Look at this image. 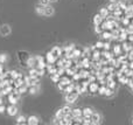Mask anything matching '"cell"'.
<instances>
[{"mask_svg": "<svg viewBox=\"0 0 133 125\" xmlns=\"http://www.w3.org/2000/svg\"><path fill=\"white\" fill-rule=\"evenodd\" d=\"M78 91H77V89L75 88V90L72 91V93H66V96H65V101L68 103H75L76 102V100H77V97H78Z\"/></svg>", "mask_w": 133, "mask_h": 125, "instance_id": "6da1fadb", "label": "cell"}, {"mask_svg": "<svg viewBox=\"0 0 133 125\" xmlns=\"http://www.w3.org/2000/svg\"><path fill=\"white\" fill-rule=\"evenodd\" d=\"M25 82L28 87H32V85H36L39 83V77H32V76H27L25 77Z\"/></svg>", "mask_w": 133, "mask_h": 125, "instance_id": "7a4b0ae2", "label": "cell"}, {"mask_svg": "<svg viewBox=\"0 0 133 125\" xmlns=\"http://www.w3.org/2000/svg\"><path fill=\"white\" fill-rule=\"evenodd\" d=\"M98 88H99V83L92 82V83H89L87 91H90V94L92 95V94H95V93H98Z\"/></svg>", "mask_w": 133, "mask_h": 125, "instance_id": "3957f363", "label": "cell"}, {"mask_svg": "<svg viewBox=\"0 0 133 125\" xmlns=\"http://www.w3.org/2000/svg\"><path fill=\"white\" fill-rule=\"evenodd\" d=\"M44 60H46L47 64H54V63L56 62V60H57V58H56L55 56L51 54V51H49V53H47L46 55H44Z\"/></svg>", "mask_w": 133, "mask_h": 125, "instance_id": "277c9868", "label": "cell"}, {"mask_svg": "<svg viewBox=\"0 0 133 125\" xmlns=\"http://www.w3.org/2000/svg\"><path fill=\"white\" fill-rule=\"evenodd\" d=\"M18 57H19V60H20V62L25 63V62H27L28 58H29V54H28L27 51L20 50V51L18 53Z\"/></svg>", "mask_w": 133, "mask_h": 125, "instance_id": "5b68a950", "label": "cell"}, {"mask_svg": "<svg viewBox=\"0 0 133 125\" xmlns=\"http://www.w3.org/2000/svg\"><path fill=\"white\" fill-rule=\"evenodd\" d=\"M123 53H126V51H124L122 44H116V46H113V55L115 56H117L118 57V56L122 55Z\"/></svg>", "mask_w": 133, "mask_h": 125, "instance_id": "8992f818", "label": "cell"}, {"mask_svg": "<svg viewBox=\"0 0 133 125\" xmlns=\"http://www.w3.org/2000/svg\"><path fill=\"white\" fill-rule=\"evenodd\" d=\"M0 34L2 36H6V35H9L11 34V27L8 25H2L0 27Z\"/></svg>", "mask_w": 133, "mask_h": 125, "instance_id": "52a82bcc", "label": "cell"}, {"mask_svg": "<svg viewBox=\"0 0 133 125\" xmlns=\"http://www.w3.org/2000/svg\"><path fill=\"white\" fill-rule=\"evenodd\" d=\"M91 121H92V124H94V125L101 124L102 116L99 114H96V112H94V114H92V116H91Z\"/></svg>", "mask_w": 133, "mask_h": 125, "instance_id": "ba28073f", "label": "cell"}, {"mask_svg": "<svg viewBox=\"0 0 133 125\" xmlns=\"http://www.w3.org/2000/svg\"><path fill=\"white\" fill-rule=\"evenodd\" d=\"M7 114L12 117L15 116V115L18 114V108L15 107V104H11L8 108H7Z\"/></svg>", "mask_w": 133, "mask_h": 125, "instance_id": "9c48e42d", "label": "cell"}, {"mask_svg": "<svg viewBox=\"0 0 133 125\" xmlns=\"http://www.w3.org/2000/svg\"><path fill=\"white\" fill-rule=\"evenodd\" d=\"M71 115H72L74 118H79V117L83 116V109H79V108H75L71 111Z\"/></svg>", "mask_w": 133, "mask_h": 125, "instance_id": "30bf717a", "label": "cell"}, {"mask_svg": "<svg viewBox=\"0 0 133 125\" xmlns=\"http://www.w3.org/2000/svg\"><path fill=\"white\" fill-rule=\"evenodd\" d=\"M51 54H53L54 56H55L56 58H58L61 55H62V49L60 48V47H54L53 49H51Z\"/></svg>", "mask_w": 133, "mask_h": 125, "instance_id": "8fae6325", "label": "cell"}, {"mask_svg": "<svg viewBox=\"0 0 133 125\" xmlns=\"http://www.w3.org/2000/svg\"><path fill=\"white\" fill-rule=\"evenodd\" d=\"M27 124L28 125H36L39 124V118L36 116H29L27 118Z\"/></svg>", "mask_w": 133, "mask_h": 125, "instance_id": "7c38bea8", "label": "cell"}, {"mask_svg": "<svg viewBox=\"0 0 133 125\" xmlns=\"http://www.w3.org/2000/svg\"><path fill=\"white\" fill-rule=\"evenodd\" d=\"M18 101H19V96L14 95L13 93H11L8 95V102L11 103V104H16V103H18Z\"/></svg>", "mask_w": 133, "mask_h": 125, "instance_id": "4fadbf2b", "label": "cell"}, {"mask_svg": "<svg viewBox=\"0 0 133 125\" xmlns=\"http://www.w3.org/2000/svg\"><path fill=\"white\" fill-rule=\"evenodd\" d=\"M102 34H103L104 40H106V41H111V40L113 39V35H112V32H111V30H104Z\"/></svg>", "mask_w": 133, "mask_h": 125, "instance_id": "5bb4252c", "label": "cell"}, {"mask_svg": "<svg viewBox=\"0 0 133 125\" xmlns=\"http://www.w3.org/2000/svg\"><path fill=\"white\" fill-rule=\"evenodd\" d=\"M123 49H124V51H126V53H129V51H131L132 49H133V46H132V43L131 42H126V41H124L123 42Z\"/></svg>", "mask_w": 133, "mask_h": 125, "instance_id": "9a60e30c", "label": "cell"}, {"mask_svg": "<svg viewBox=\"0 0 133 125\" xmlns=\"http://www.w3.org/2000/svg\"><path fill=\"white\" fill-rule=\"evenodd\" d=\"M104 21V18L101 15V14H96V15L94 16V23H95V26L96 25H102V22Z\"/></svg>", "mask_w": 133, "mask_h": 125, "instance_id": "2e32d148", "label": "cell"}, {"mask_svg": "<svg viewBox=\"0 0 133 125\" xmlns=\"http://www.w3.org/2000/svg\"><path fill=\"white\" fill-rule=\"evenodd\" d=\"M94 114V110L91 108H84L83 109V117H87V118H90Z\"/></svg>", "mask_w": 133, "mask_h": 125, "instance_id": "e0dca14e", "label": "cell"}, {"mask_svg": "<svg viewBox=\"0 0 133 125\" xmlns=\"http://www.w3.org/2000/svg\"><path fill=\"white\" fill-rule=\"evenodd\" d=\"M54 14V8L51 6H49V5H47L46 7H44V15L46 16H50Z\"/></svg>", "mask_w": 133, "mask_h": 125, "instance_id": "ac0fdd59", "label": "cell"}, {"mask_svg": "<svg viewBox=\"0 0 133 125\" xmlns=\"http://www.w3.org/2000/svg\"><path fill=\"white\" fill-rule=\"evenodd\" d=\"M106 8L109 9V12H116L117 9H119V7H118V2H111Z\"/></svg>", "mask_w": 133, "mask_h": 125, "instance_id": "d6986e66", "label": "cell"}, {"mask_svg": "<svg viewBox=\"0 0 133 125\" xmlns=\"http://www.w3.org/2000/svg\"><path fill=\"white\" fill-rule=\"evenodd\" d=\"M29 76H32V77H39L40 78V75H39V71H37V68L36 67H33V68H30L29 69Z\"/></svg>", "mask_w": 133, "mask_h": 125, "instance_id": "ffe728a7", "label": "cell"}, {"mask_svg": "<svg viewBox=\"0 0 133 125\" xmlns=\"http://www.w3.org/2000/svg\"><path fill=\"white\" fill-rule=\"evenodd\" d=\"M113 95H115V90L111 89V88H109V87H106L105 93H104V96H106V97H112Z\"/></svg>", "mask_w": 133, "mask_h": 125, "instance_id": "44dd1931", "label": "cell"}, {"mask_svg": "<svg viewBox=\"0 0 133 125\" xmlns=\"http://www.w3.org/2000/svg\"><path fill=\"white\" fill-rule=\"evenodd\" d=\"M44 7L43 5H40V6H36V8H35V12H36L39 15H44Z\"/></svg>", "mask_w": 133, "mask_h": 125, "instance_id": "7402d4cb", "label": "cell"}, {"mask_svg": "<svg viewBox=\"0 0 133 125\" xmlns=\"http://www.w3.org/2000/svg\"><path fill=\"white\" fill-rule=\"evenodd\" d=\"M26 123H27V118L25 116H19L18 119H16V124H19V125H22Z\"/></svg>", "mask_w": 133, "mask_h": 125, "instance_id": "603a6c76", "label": "cell"}, {"mask_svg": "<svg viewBox=\"0 0 133 125\" xmlns=\"http://www.w3.org/2000/svg\"><path fill=\"white\" fill-rule=\"evenodd\" d=\"M106 85H108L109 88L113 89V90H116V88H117V84H116V81H115V80H109L108 83H106Z\"/></svg>", "mask_w": 133, "mask_h": 125, "instance_id": "cb8c5ba5", "label": "cell"}, {"mask_svg": "<svg viewBox=\"0 0 133 125\" xmlns=\"http://www.w3.org/2000/svg\"><path fill=\"white\" fill-rule=\"evenodd\" d=\"M64 115H65V112L63 111V109H58L57 111H56V118H60V119H63L64 118Z\"/></svg>", "mask_w": 133, "mask_h": 125, "instance_id": "d4e9b609", "label": "cell"}, {"mask_svg": "<svg viewBox=\"0 0 133 125\" xmlns=\"http://www.w3.org/2000/svg\"><path fill=\"white\" fill-rule=\"evenodd\" d=\"M26 63H27V65H28L29 68L36 67V63H35V58H34V57H29V58H28V61H27Z\"/></svg>", "mask_w": 133, "mask_h": 125, "instance_id": "484cf974", "label": "cell"}, {"mask_svg": "<svg viewBox=\"0 0 133 125\" xmlns=\"http://www.w3.org/2000/svg\"><path fill=\"white\" fill-rule=\"evenodd\" d=\"M75 88H76V87L74 85V83L71 82V83H69L68 85H66V88H65L64 91H65V93H72V91L75 90Z\"/></svg>", "mask_w": 133, "mask_h": 125, "instance_id": "4316f807", "label": "cell"}, {"mask_svg": "<svg viewBox=\"0 0 133 125\" xmlns=\"http://www.w3.org/2000/svg\"><path fill=\"white\" fill-rule=\"evenodd\" d=\"M99 14H101V15L103 16L104 19L108 18V15H109V9H108V8H101V9H99Z\"/></svg>", "mask_w": 133, "mask_h": 125, "instance_id": "83f0119b", "label": "cell"}, {"mask_svg": "<svg viewBox=\"0 0 133 125\" xmlns=\"http://www.w3.org/2000/svg\"><path fill=\"white\" fill-rule=\"evenodd\" d=\"M106 84H99V88H98V94L99 95H103L104 96V93H105V89H106Z\"/></svg>", "mask_w": 133, "mask_h": 125, "instance_id": "f1b7e54d", "label": "cell"}, {"mask_svg": "<svg viewBox=\"0 0 133 125\" xmlns=\"http://www.w3.org/2000/svg\"><path fill=\"white\" fill-rule=\"evenodd\" d=\"M118 80H119L120 83H127V81H129V77H127L125 74H123V75H120V76L118 77Z\"/></svg>", "mask_w": 133, "mask_h": 125, "instance_id": "f546056e", "label": "cell"}, {"mask_svg": "<svg viewBox=\"0 0 133 125\" xmlns=\"http://www.w3.org/2000/svg\"><path fill=\"white\" fill-rule=\"evenodd\" d=\"M51 81L54 82V83H58L60 82V80H61V76L58 74H54V75H51Z\"/></svg>", "mask_w": 133, "mask_h": 125, "instance_id": "4dcf8cb0", "label": "cell"}, {"mask_svg": "<svg viewBox=\"0 0 133 125\" xmlns=\"http://www.w3.org/2000/svg\"><path fill=\"white\" fill-rule=\"evenodd\" d=\"M37 88H39V83H37L36 85H32V87H29V94H32V95L36 94V93H37Z\"/></svg>", "mask_w": 133, "mask_h": 125, "instance_id": "1f68e13d", "label": "cell"}, {"mask_svg": "<svg viewBox=\"0 0 133 125\" xmlns=\"http://www.w3.org/2000/svg\"><path fill=\"white\" fill-rule=\"evenodd\" d=\"M130 22H131V19H129V18H126V16H125V18H124V19H123V20H122L123 27H125V28H126L127 26L130 25Z\"/></svg>", "mask_w": 133, "mask_h": 125, "instance_id": "d6a6232c", "label": "cell"}, {"mask_svg": "<svg viewBox=\"0 0 133 125\" xmlns=\"http://www.w3.org/2000/svg\"><path fill=\"white\" fill-rule=\"evenodd\" d=\"M27 84H26V83H23V84H21V85L20 87H19V93H20V94H23V93H26V90H27Z\"/></svg>", "mask_w": 133, "mask_h": 125, "instance_id": "836d02e7", "label": "cell"}, {"mask_svg": "<svg viewBox=\"0 0 133 125\" xmlns=\"http://www.w3.org/2000/svg\"><path fill=\"white\" fill-rule=\"evenodd\" d=\"M104 28L102 27V25H96V27H95V32L97 33V34H102V33L104 32Z\"/></svg>", "mask_w": 133, "mask_h": 125, "instance_id": "e575fe53", "label": "cell"}, {"mask_svg": "<svg viewBox=\"0 0 133 125\" xmlns=\"http://www.w3.org/2000/svg\"><path fill=\"white\" fill-rule=\"evenodd\" d=\"M96 49H99V50H104V42L103 41H98L96 44Z\"/></svg>", "mask_w": 133, "mask_h": 125, "instance_id": "d590c367", "label": "cell"}, {"mask_svg": "<svg viewBox=\"0 0 133 125\" xmlns=\"http://www.w3.org/2000/svg\"><path fill=\"white\" fill-rule=\"evenodd\" d=\"M7 61V55L6 54H0V63H5Z\"/></svg>", "mask_w": 133, "mask_h": 125, "instance_id": "8d00e7d4", "label": "cell"}, {"mask_svg": "<svg viewBox=\"0 0 133 125\" xmlns=\"http://www.w3.org/2000/svg\"><path fill=\"white\" fill-rule=\"evenodd\" d=\"M126 32H127V34H133V25L130 23V25L127 26V27H126Z\"/></svg>", "mask_w": 133, "mask_h": 125, "instance_id": "74e56055", "label": "cell"}, {"mask_svg": "<svg viewBox=\"0 0 133 125\" xmlns=\"http://www.w3.org/2000/svg\"><path fill=\"white\" fill-rule=\"evenodd\" d=\"M110 48H111V42L110 41L104 42V50H109Z\"/></svg>", "mask_w": 133, "mask_h": 125, "instance_id": "f35d334b", "label": "cell"}, {"mask_svg": "<svg viewBox=\"0 0 133 125\" xmlns=\"http://www.w3.org/2000/svg\"><path fill=\"white\" fill-rule=\"evenodd\" d=\"M62 109H63V111H64L65 114H71V111H72V110H71V108L68 107V105H66V107H63Z\"/></svg>", "mask_w": 133, "mask_h": 125, "instance_id": "ab89813d", "label": "cell"}, {"mask_svg": "<svg viewBox=\"0 0 133 125\" xmlns=\"http://www.w3.org/2000/svg\"><path fill=\"white\" fill-rule=\"evenodd\" d=\"M49 2H50V0H40V5H43V6L49 5Z\"/></svg>", "mask_w": 133, "mask_h": 125, "instance_id": "60d3db41", "label": "cell"}, {"mask_svg": "<svg viewBox=\"0 0 133 125\" xmlns=\"http://www.w3.org/2000/svg\"><path fill=\"white\" fill-rule=\"evenodd\" d=\"M127 56H129V60L130 61L133 60V49H132L131 51H129V53H127Z\"/></svg>", "mask_w": 133, "mask_h": 125, "instance_id": "b9f144b4", "label": "cell"}, {"mask_svg": "<svg viewBox=\"0 0 133 125\" xmlns=\"http://www.w3.org/2000/svg\"><path fill=\"white\" fill-rule=\"evenodd\" d=\"M127 40H129L130 42H133V34H129V35H127Z\"/></svg>", "mask_w": 133, "mask_h": 125, "instance_id": "7bdbcfd3", "label": "cell"}, {"mask_svg": "<svg viewBox=\"0 0 133 125\" xmlns=\"http://www.w3.org/2000/svg\"><path fill=\"white\" fill-rule=\"evenodd\" d=\"M4 73H5V69H4V67H2V63H0V75L4 74Z\"/></svg>", "mask_w": 133, "mask_h": 125, "instance_id": "ee69618b", "label": "cell"}, {"mask_svg": "<svg viewBox=\"0 0 133 125\" xmlns=\"http://www.w3.org/2000/svg\"><path fill=\"white\" fill-rule=\"evenodd\" d=\"M5 110H6V108H5V105H4V104H1V105H0V112H1V114H2V112H4Z\"/></svg>", "mask_w": 133, "mask_h": 125, "instance_id": "f6af8a7d", "label": "cell"}, {"mask_svg": "<svg viewBox=\"0 0 133 125\" xmlns=\"http://www.w3.org/2000/svg\"><path fill=\"white\" fill-rule=\"evenodd\" d=\"M129 68H130V69H132V70H133V60H132V61H130V62H129Z\"/></svg>", "mask_w": 133, "mask_h": 125, "instance_id": "bcb514c9", "label": "cell"}, {"mask_svg": "<svg viewBox=\"0 0 133 125\" xmlns=\"http://www.w3.org/2000/svg\"><path fill=\"white\" fill-rule=\"evenodd\" d=\"M126 11H131V12H133V5H130V6H127V9Z\"/></svg>", "mask_w": 133, "mask_h": 125, "instance_id": "7dc6e473", "label": "cell"}, {"mask_svg": "<svg viewBox=\"0 0 133 125\" xmlns=\"http://www.w3.org/2000/svg\"><path fill=\"white\" fill-rule=\"evenodd\" d=\"M56 1H58V0H50V2H56Z\"/></svg>", "mask_w": 133, "mask_h": 125, "instance_id": "c3c4849f", "label": "cell"}, {"mask_svg": "<svg viewBox=\"0 0 133 125\" xmlns=\"http://www.w3.org/2000/svg\"><path fill=\"white\" fill-rule=\"evenodd\" d=\"M111 2H117V0H110Z\"/></svg>", "mask_w": 133, "mask_h": 125, "instance_id": "681fc988", "label": "cell"}, {"mask_svg": "<svg viewBox=\"0 0 133 125\" xmlns=\"http://www.w3.org/2000/svg\"><path fill=\"white\" fill-rule=\"evenodd\" d=\"M120 1H125V2H126V1H127V0H120Z\"/></svg>", "mask_w": 133, "mask_h": 125, "instance_id": "f907efd6", "label": "cell"}, {"mask_svg": "<svg viewBox=\"0 0 133 125\" xmlns=\"http://www.w3.org/2000/svg\"><path fill=\"white\" fill-rule=\"evenodd\" d=\"M132 124H133V121H132Z\"/></svg>", "mask_w": 133, "mask_h": 125, "instance_id": "816d5d0a", "label": "cell"}]
</instances>
